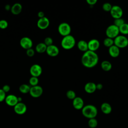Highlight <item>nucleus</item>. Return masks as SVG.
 Listing matches in <instances>:
<instances>
[{
    "label": "nucleus",
    "mask_w": 128,
    "mask_h": 128,
    "mask_svg": "<svg viewBox=\"0 0 128 128\" xmlns=\"http://www.w3.org/2000/svg\"><path fill=\"white\" fill-rule=\"evenodd\" d=\"M98 56L96 52L88 50L84 52L82 56L81 62L84 67L92 68L98 64Z\"/></svg>",
    "instance_id": "f257e3e1"
},
{
    "label": "nucleus",
    "mask_w": 128,
    "mask_h": 128,
    "mask_svg": "<svg viewBox=\"0 0 128 128\" xmlns=\"http://www.w3.org/2000/svg\"><path fill=\"white\" fill-rule=\"evenodd\" d=\"M82 115L86 118L90 119L95 118L98 114L97 108L92 104H87L84 106L82 109Z\"/></svg>",
    "instance_id": "f03ea898"
},
{
    "label": "nucleus",
    "mask_w": 128,
    "mask_h": 128,
    "mask_svg": "<svg viewBox=\"0 0 128 128\" xmlns=\"http://www.w3.org/2000/svg\"><path fill=\"white\" fill-rule=\"evenodd\" d=\"M76 43L75 38L70 34L63 37L61 41V46L64 49L69 50L74 46Z\"/></svg>",
    "instance_id": "7ed1b4c3"
},
{
    "label": "nucleus",
    "mask_w": 128,
    "mask_h": 128,
    "mask_svg": "<svg viewBox=\"0 0 128 128\" xmlns=\"http://www.w3.org/2000/svg\"><path fill=\"white\" fill-rule=\"evenodd\" d=\"M114 44L120 48H124L128 46V38L124 35H118L114 40Z\"/></svg>",
    "instance_id": "20e7f679"
},
{
    "label": "nucleus",
    "mask_w": 128,
    "mask_h": 128,
    "mask_svg": "<svg viewBox=\"0 0 128 128\" xmlns=\"http://www.w3.org/2000/svg\"><path fill=\"white\" fill-rule=\"evenodd\" d=\"M119 28L114 24L110 25L106 30V34L108 38L114 39L119 35Z\"/></svg>",
    "instance_id": "39448f33"
},
{
    "label": "nucleus",
    "mask_w": 128,
    "mask_h": 128,
    "mask_svg": "<svg viewBox=\"0 0 128 128\" xmlns=\"http://www.w3.org/2000/svg\"><path fill=\"white\" fill-rule=\"evenodd\" d=\"M58 32L63 37L70 35L71 32V27L67 22H62L58 26Z\"/></svg>",
    "instance_id": "423d86ee"
},
{
    "label": "nucleus",
    "mask_w": 128,
    "mask_h": 128,
    "mask_svg": "<svg viewBox=\"0 0 128 128\" xmlns=\"http://www.w3.org/2000/svg\"><path fill=\"white\" fill-rule=\"evenodd\" d=\"M110 14L111 16L114 19H116L122 17L123 14V10L120 6L115 5L112 6V9L110 10Z\"/></svg>",
    "instance_id": "0eeeda50"
},
{
    "label": "nucleus",
    "mask_w": 128,
    "mask_h": 128,
    "mask_svg": "<svg viewBox=\"0 0 128 128\" xmlns=\"http://www.w3.org/2000/svg\"><path fill=\"white\" fill-rule=\"evenodd\" d=\"M30 95L34 98L40 97L43 93V89L42 86L37 85L34 86H30L29 92Z\"/></svg>",
    "instance_id": "6e6552de"
},
{
    "label": "nucleus",
    "mask_w": 128,
    "mask_h": 128,
    "mask_svg": "<svg viewBox=\"0 0 128 128\" xmlns=\"http://www.w3.org/2000/svg\"><path fill=\"white\" fill-rule=\"evenodd\" d=\"M42 70L41 66L38 64H32L30 69V72L32 76L38 78L42 73Z\"/></svg>",
    "instance_id": "1a4fd4ad"
},
{
    "label": "nucleus",
    "mask_w": 128,
    "mask_h": 128,
    "mask_svg": "<svg viewBox=\"0 0 128 128\" xmlns=\"http://www.w3.org/2000/svg\"><path fill=\"white\" fill-rule=\"evenodd\" d=\"M20 44L21 47L26 50L32 48L33 44L32 40L27 36L22 38L20 40Z\"/></svg>",
    "instance_id": "9d476101"
},
{
    "label": "nucleus",
    "mask_w": 128,
    "mask_h": 128,
    "mask_svg": "<svg viewBox=\"0 0 128 128\" xmlns=\"http://www.w3.org/2000/svg\"><path fill=\"white\" fill-rule=\"evenodd\" d=\"M14 110L16 114L22 115L26 112L27 108L24 103L22 102H18L15 106H14Z\"/></svg>",
    "instance_id": "9b49d317"
},
{
    "label": "nucleus",
    "mask_w": 128,
    "mask_h": 128,
    "mask_svg": "<svg viewBox=\"0 0 128 128\" xmlns=\"http://www.w3.org/2000/svg\"><path fill=\"white\" fill-rule=\"evenodd\" d=\"M4 101L7 105L10 106H14L18 102V96L14 94H8L6 96Z\"/></svg>",
    "instance_id": "f8f14e48"
},
{
    "label": "nucleus",
    "mask_w": 128,
    "mask_h": 128,
    "mask_svg": "<svg viewBox=\"0 0 128 128\" xmlns=\"http://www.w3.org/2000/svg\"><path fill=\"white\" fill-rule=\"evenodd\" d=\"M88 50L95 52L100 48V43L98 40L94 38L90 40L88 42Z\"/></svg>",
    "instance_id": "ddd939ff"
},
{
    "label": "nucleus",
    "mask_w": 128,
    "mask_h": 128,
    "mask_svg": "<svg viewBox=\"0 0 128 128\" xmlns=\"http://www.w3.org/2000/svg\"><path fill=\"white\" fill-rule=\"evenodd\" d=\"M46 52L49 56L52 57H55L58 54L60 50L56 46L52 44L51 46H47Z\"/></svg>",
    "instance_id": "4468645a"
},
{
    "label": "nucleus",
    "mask_w": 128,
    "mask_h": 128,
    "mask_svg": "<svg viewBox=\"0 0 128 128\" xmlns=\"http://www.w3.org/2000/svg\"><path fill=\"white\" fill-rule=\"evenodd\" d=\"M50 25V20L46 17L39 18L37 22V26L40 30L47 28Z\"/></svg>",
    "instance_id": "2eb2a0df"
},
{
    "label": "nucleus",
    "mask_w": 128,
    "mask_h": 128,
    "mask_svg": "<svg viewBox=\"0 0 128 128\" xmlns=\"http://www.w3.org/2000/svg\"><path fill=\"white\" fill-rule=\"evenodd\" d=\"M72 106L77 110H82L84 106V102L83 99L80 96H76L72 100Z\"/></svg>",
    "instance_id": "dca6fc26"
},
{
    "label": "nucleus",
    "mask_w": 128,
    "mask_h": 128,
    "mask_svg": "<svg viewBox=\"0 0 128 128\" xmlns=\"http://www.w3.org/2000/svg\"><path fill=\"white\" fill-rule=\"evenodd\" d=\"M84 91L88 94H92L96 90V84L93 82H88L84 85Z\"/></svg>",
    "instance_id": "f3484780"
},
{
    "label": "nucleus",
    "mask_w": 128,
    "mask_h": 128,
    "mask_svg": "<svg viewBox=\"0 0 128 128\" xmlns=\"http://www.w3.org/2000/svg\"><path fill=\"white\" fill-rule=\"evenodd\" d=\"M108 52L110 56L114 58L118 57L120 53V48L114 44L108 48Z\"/></svg>",
    "instance_id": "a211bd4d"
},
{
    "label": "nucleus",
    "mask_w": 128,
    "mask_h": 128,
    "mask_svg": "<svg viewBox=\"0 0 128 128\" xmlns=\"http://www.w3.org/2000/svg\"><path fill=\"white\" fill-rule=\"evenodd\" d=\"M22 10V6L20 3L14 4L10 8L11 12L14 15L20 14Z\"/></svg>",
    "instance_id": "6ab92c4d"
},
{
    "label": "nucleus",
    "mask_w": 128,
    "mask_h": 128,
    "mask_svg": "<svg viewBox=\"0 0 128 128\" xmlns=\"http://www.w3.org/2000/svg\"><path fill=\"white\" fill-rule=\"evenodd\" d=\"M100 110L104 114H108L112 112V108L110 104L105 102L101 104Z\"/></svg>",
    "instance_id": "aec40b11"
},
{
    "label": "nucleus",
    "mask_w": 128,
    "mask_h": 128,
    "mask_svg": "<svg viewBox=\"0 0 128 128\" xmlns=\"http://www.w3.org/2000/svg\"><path fill=\"white\" fill-rule=\"evenodd\" d=\"M77 46L80 50L84 52L88 50V42H86L84 40H79L77 44Z\"/></svg>",
    "instance_id": "412c9836"
},
{
    "label": "nucleus",
    "mask_w": 128,
    "mask_h": 128,
    "mask_svg": "<svg viewBox=\"0 0 128 128\" xmlns=\"http://www.w3.org/2000/svg\"><path fill=\"white\" fill-rule=\"evenodd\" d=\"M100 67L104 71L108 72L112 69V64L110 62L106 60H104L100 64Z\"/></svg>",
    "instance_id": "4be33fe9"
},
{
    "label": "nucleus",
    "mask_w": 128,
    "mask_h": 128,
    "mask_svg": "<svg viewBox=\"0 0 128 128\" xmlns=\"http://www.w3.org/2000/svg\"><path fill=\"white\" fill-rule=\"evenodd\" d=\"M47 46L44 42H40L36 44V50L37 52L42 54L46 52Z\"/></svg>",
    "instance_id": "5701e85b"
},
{
    "label": "nucleus",
    "mask_w": 128,
    "mask_h": 128,
    "mask_svg": "<svg viewBox=\"0 0 128 128\" xmlns=\"http://www.w3.org/2000/svg\"><path fill=\"white\" fill-rule=\"evenodd\" d=\"M30 86L27 84H22L19 87V90L22 94H28L29 93L30 90Z\"/></svg>",
    "instance_id": "b1692460"
},
{
    "label": "nucleus",
    "mask_w": 128,
    "mask_h": 128,
    "mask_svg": "<svg viewBox=\"0 0 128 128\" xmlns=\"http://www.w3.org/2000/svg\"><path fill=\"white\" fill-rule=\"evenodd\" d=\"M119 32L124 36L128 34V24L124 23L120 27L118 28Z\"/></svg>",
    "instance_id": "393cba45"
},
{
    "label": "nucleus",
    "mask_w": 128,
    "mask_h": 128,
    "mask_svg": "<svg viewBox=\"0 0 128 128\" xmlns=\"http://www.w3.org/2000/svg\"><path fill=\"white\" fill-rule=\"evenodd\" d=\"M104 45L108 48H110L111 46H113L114 44V39L109 38H106L104 39V42H103Z\"/></svg>",
    "instance_id": "a878e982"
},
{
    "label": "nucleus",
    "mask_w": 128,
    "mask_h": 128,
    "mask_svg": "<svg viewBox=\"0 0 128 128\" xmlns=\"http://www.w3.org/2000/svg\"><path fill=\"white\" fill-rule=\"evenodd\" d=\"M98 124V122L96 118L89 119L88 121V126L90 128H95Z\"/></svg>",
    "instance_id": "bb28decb"
},
{
    "label": "nucleus",
    "mask_w": 128,
    "mask_h": 128,
    "mask_svg": "<svg viewBox=\"0 0 128 128\" xmlns=\"http://www.w3.org/2000/svg\"><path fill=\"white\" fill-rule=\"evenodd\" d=\"M29 84L31 86H34L38 85V79L37 77L31 76L29 80Z\"/></svg>",
    "instance_id": "cd10ccee"
},
{
    "label": "nucleus",
    "mask_w": 128,
    "mask_h": 128,
    "mask_svg": "<svg viewBox=\"0 0 128 128\" xmlns=\"http://www.w3.org/2000/svg\"><path fill=\"white\" fill-rule=\"evenodd\" d=\"M124 23H125V22H124V20L122 18L114 19V24L118 28L120 27L121 26H122Z\"/></svg>",
    "instance_id": "c85d7f7f"
},
{
    "label": "nucleus",
    "mask_w": 128,
    "mask_h": 128,
    "mask_svg": "<svg viewBox=\"0 0 128 128\" xmlns=\"http://www.w3.org/2000/svg\"><path fill=\"white\" fill-rule=\"evenodd\" d=\"M66 96L68 99L73 100L76 97V94L72 90H68L66 92Z\"/></svg>",
    "instance_id": "c756f323"
},
{
    "label": "nucleus",
    "mask_w": 128,
    "mask_h": 128,
    "mask_svg": "<svg viewBox=\"0 0 128 128\" xmlns=\"http://www.w3.org/2000/svg\"><path fill=\"white\" fill-rule=\"evenodd\" d=\"M112 8V4L109 2H105L102 4V8L105 12H110Z\"/></svg>",
    "instance_id": "7c9ffc66"
},
{
    "label": "nucleus",
    "mask_w": 128,
    "mask_h": 128,
    "mask_svg": "<svg viewBox=\"0 0 128 128\" xmlns=\"http://www.w3.org/2000/svg\"><path fill=\"white\" fill-rule=\"evenodd\" d=\"M8 26V22L5 20H0V28L4 30Z\"/></svg>",
    "instance_id": "2f4dec72"
},
{
    "label": "nucleus",
    "mask_w": 128,
    "mask_h": 128,
    "mask_svg": "<svg viewBox=\"0 0 128 128\" xmlns=\"http://www.w3.org/2000/svg\"><path fill=\"white\" fill-rule=\"evenodd\" d=\"M44 43L47 46H50L53 44V40L52 38L50 37H46L45 38L44 40Z\"/></svg>",
    "instance_id": "473e14b6"
},
{
    "label": "nucleus",
    "mask_w": 128,
    "mask_h": 128,
    "mask_svg": "<svg viewBox=\"0 0 128 128\" xmlns=\"http://www.w3.org/2000/svg\"><path fill=\"white\" fill-rule=\"evenodd\" d=\"M6 93L2 89H0V102H2L5 100L6 98Z\"/></svg>",
    "instance_id": "72a5a7b5"
},
{
    "label": "nucleus",
    "mask_w": 128,
    "mask_h": 128,
    "mask_svg": "<svg viewBox=\"0 0 128 128\" xmlns=\"http://www.w3.org/2000/svg\"><path fill=\"white\" fill-rule=\"evenodd\" d=\"M34 53H35L34 50L32 48H29L26 51V54L29 57L33 56L34 55Z\"/></svg>",
    "instance_id": "f704fd0d"
},
{
    "label": "nucleus",
    "mask_w": 128,
    "mask_h": 128,
    "mask_svg": "<svg viewBox=\"0 0 128 128\" xmlns=\"http://www.w3.org/2000/svg\"><path fill=\"white\" fill-rule=\"evenodd\" d=\"M10 86L8 84H5L2 86V88L6 93L8 92L10 90Z\"/></svg>",
    "instance_id": "c9c22d12"
},
{
    "label": "nucleus",
    "mask_w": 128,
    "mask_h": 128,
    "mask_svg": "<svg viewBox=\"0 0 128 128\" xmlns=\"http://www.w3.org/2000/svg\"><path fill=\"white\" fill-rule=\"evenodd\" d=\"M86 2L88 4H89L90 6H94L97 2L96 0H86Z\"/></svg>",
    "instance_id": "e433bc0d"
},
{
    "label": "nucleus",
    "mask_w": 128,
    "mask_h": 128,
    "mask_svg": "<svg viewBox=\"0 0 128 128\" xmlns=\"http://www.w3.org/2000/svg\"><path fill=\"white\" fill-rule=\"evenodd\" d=\"M38 17L39 18H44V17L45 16H44V12H42V11L39 12H38Z\"/></svg>",
    "instance_id": "4c0bfd02"
},
{
    "label": "nucleus",
    "mask_w": 128,
    "mask_h": 128,
    "mask_svg": "<svg viewBox=\"0 0 128 128\" xmlns=\"http://www.w3.org/2000/svg\"><path fill=\"white\" fill-rule=\"evenodd\" d=\"M103 88V86L102 84L98 83V84H96V88L98 90H101Z\"/></svg>",
    "instance_id": "58836bf2"
},
{
    "label": "nucleus",
    "mask_w": 128,
    "mask_h": 128,
    "mask_svg": "<svg viewBox=\"0 0 128 128\" xmlns=\"http://www.w3.org/2000/svg\"><path fill=\"white\" fill-rule=\"evenodd\" d=\"M10 8H11V7L10 6L9 4H7L5 6V9L7 10H10Z\"/></svg>",
    "instance_id": "ea45409f"
},
{
    "label": "nucleus",
    "mask_w": 128,
    "mask_h": 128,
    "mask_svg": "<svg viewBox=\"0 0 128 128\" xmlns=\"http://www.w3.org/2000/svg\"><path fill=\"white\" fill-rule=\"evenodd\" d=\"M18 102H22V98L20 97H18Z\"/></svg>",
    "instance_id": "a19ab883"
},
{
    "label": "nucleus",
    "mask_w": 128,
    "mask_h": 128,
    "mask_svg": "<svg viewBox=\"0 0 128 128\" xmlns=\"http://www.w3.org/2000/svg\"></svg>",
    "instance_id": "79ce46f5"
}]
</instances>
